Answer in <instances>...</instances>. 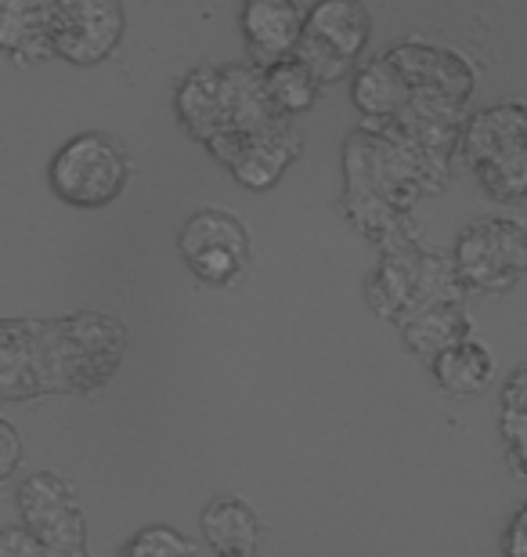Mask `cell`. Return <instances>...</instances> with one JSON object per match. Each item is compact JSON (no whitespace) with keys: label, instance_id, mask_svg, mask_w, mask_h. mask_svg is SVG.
<instances>
[{"label":"cell","instance_id":"6da1fadb","mask_svg":"<svg viewBox=\"0 0 527 557\" xmlns=\"http://www.w3.org/2000/svg\"><path fill=\"white\" fill-rule=\"evenodd\" d=\"M127 359V326L109 311L0 319V403L95 395Z\"/></svg>","mask_w":527,"mask_h":557},{"label":"cell","instance_id":"7a4b0ae2","mask_svg":"<svg viewBox=\"0 0 527 557\" xmlns=\"http://www.w3.org/2000/svg\"><path fill=\"white\" fill-rule=\"evenodd\" d=\"M459 156L477 174L480 188L495 203H524L527 199V102L485 106L469 113Z\"/></svg>","mask_w":527,"mask_h":557},{"label":"cell","instance_id":"3957f363","mask_svg":"<svg viewBox=\"0 0 527 557\" xmlns=\"http://www.w3.org/2000/svg\"><path fill=\"white\" fill-rule=\"evenodd\" d=\"M466 297L463 283L452 269V258L437 250H426L423 243L387 250L376 261V269L365 278V300L379 319L401 326L409 315H416L437 300Z\"/></svg>","mask_w":527,"mask_h":557},{"label":"cell","instance_id":"277c9868","mask_svg":"<svg viewBox=\"0 0 527 557\" xmlns=\"http://www.w3.org/2000/svg\"><path fill=\"white\" fill-rule=\"evenodd\" d=\"M130 171V152L116 138L102 131H84L51 156L48 185L62 203L76 210H102L123 196Z\"/></svg>","mask_w":527,"mask_h":557},{"label":"cell","instance_id":"5b68a950","mask_svg":"<svg viewBox=\"0 0 527 557\" xmlns=\"http://www.w3.org/2000/svg\"><path fill=\"white\" fill-rule=\"evenodd\" d=\"M452 269L466 294H510L527 275V225L510 214L469 221L455 236Z\"/></svg>","mask_w":527,"mask_h":557},{"label":"cell","instance_id":"8992f818","mask_svg":"<svg viewBox=\"0 0 527 557\" xmlns=\"http://www.w3.org/2000/svg\"><path fill=\"white\" fill-rule=\"evenodd\" d=\"M18 525L40 543L48 557H91L87 554V518L70 478L59 471H33L15 493Z\"/></svg>","mask_w":527,"mask_h":557},{"label":"cell","instance_id":"52a82bcc","mask_svg":"<svg viewBox=\"0 0 527 557\" xmlns=\"http://www.w3.org/2000/svg\"><path fill=\"white\" fill-rule=\"evenodd\" d=\"M177 250L199 283L213 289L231 286L246 272L253 253L250 228L221 207H203L177 232Z\"/></svg>","mask_w":527,"mask_h":557},{"label":"cell","instance_id":"ba28073f","mask_svg":"<svg viewBox=\"0 0 527 557\" xmlns=\"http://www.w3.org/2000/svg\"><path fill=\"white\" fill-rule=\"evenodd\" d=\"M127 11L120 0H51L48 40L54 59L70 65H98L120 48Z\"/></svg>","mask_w":527,"mask_h":557},{"label":"cell","instance_id":"9c48e42d","mask_svg":"<svg viewBox=\"0 0 527 557\" xmlns=\"http://www.w3.org/2000/svg\"><path fill=\"white\" fill-rule=\"evenodd\" d=\"M384 54L390 59V65L405 76L412 95L469 109V98H474V87H477V73H474V65L466 62L463 51L444 48V44H434L426 37H405V40L390 44Z\"/></svg>","mask_w":527,"mask_h":557},{"label":"cell","instance_id":"30bf717a","mask_svg":"<svg viewBox=\"0 0 527 557\" xmlns=\"http://www.w3.org/2000/svg\"><path fill=\"white\" fill-rule=\"evenodd\" d=\"M206 152L217 163H224L235 174V182L253 188V193H264V188L278 185L289 166L300 160L304 152V138H300L297 120H275L272 127L256 131L250 138H217L206 145Z\"/></svg>","mask_w":527,"mask_h":557},{"label":"cell","instance_id":"8fae6325","mask_svg":"<svg viewBox=\"0 0 527 557\" xmlns=\"http://www.w3.org/2000/svg\"><path fill=\"white\" fill-rule=\"evenodd\" d=\"M304 22L308 8H300L297 0H250L239 15L246 62L267 70V65L289 59L304 37Z\"/></svg>","mask_w":527,"mask_h":557},{"label":"cell","instance_id":"7c38bea8","mask_svg":"<svg viewBox=\"0 0 527 557\" xmlns=\"http://www.w3.org/2000/svg\"><path fill=\"white\" fill-rule=\"evenodd\" d=\"M275 113L272 98L264 91V70L253 62L221 65V135L217 138H250L256 131L272 127ZM213 138V141H217Z\"/></svg>","mask_w":527,"mask_h":557},{"label":"cell","instance_id":"4fadbf2b","mask_svg":"<svg viewBox=\"0 0 527 557\" xmlns=\"http://www.w3.org/2000/svg\"><path fill=\"white\" fill-rule=\"evenodd\" d=\"M304 37L322 44L340 62L357 65L373 37V15L362 0H318L315 8H308Z\"/></svg>","mask_w":527,"mask_h":557},{"label":"cell","instance_id":"5bb4252c","mask_svg":"<svg viewBox=\"0 0 527 557\" xmlns=\"http://www.w3.org/2000/svg\"><path fill=\"white\" fill-rule=\"evenodd\" d=\"M199 529H203V540L213 557H256L264 543L261 518L239 496H217L213 504H206Z\"/></svg>","mask_w":527,"mask_h":557},{"label":"cell","instance_id":"9a60e30c","mask_svg":"<svg viewBox=\"0 0 527 557\" xmlns=\"http://www.w3.org/2000/svg\"><path fill=\"white\" fill-rule=\"evenodd\" d=\"M351 102L362 113V124H390L405 113V106L412 102V87L405 84L384 51L373 54L357 65L354 87H351Z\"/></svg>","mask_w":527,"mask_h":557},{"label":"cell","instance_id":"2e32d148","mask_svg":"<svg viewBox=\"0 0 527 557\" xmlns=\"http://www.w3.org/2000/svg\"><path fill=\"white\" fill-rule=\"evenodd\" d=\"M51 0H0V51L15 65H40L54 59L48 40Z\"/></svg>","mask_w":527,"mask_h":557},{"label":"cell","instance_id":"e0dca14e","mask_svg":"<svg viewBox=\"0 0 527 557\" xmlns=\"http://www.w3.org/2000/svg\"><path fill=\"white\" fill-rule=\"evenodd\" d=\"M174 113L188 131V138L210 145L221 135V65H196L177 81Z\"/></svg>","mask_w":527,"mask_h":557},{"label":"cell","instance_id":"ac0fdd59","mask_svg":"<svg viewBox=\"0 0 527 557\" xmlns=\"http://www.w3.org/2000/svg\"><path fill=\"white\" fill-rule=\"evenodd\" d=\"M401 341H405L409 351L416 355H441L452 344L474 337L469 330V315H466V297L455 300H437V305H426L416 315H409L401 322Z\"/></svg>","mask_w":527,"mask_h":557},{"label":"cell","instance_id":"d6986e66","mask_svg":"<svg viewBox=\"0 0 527 557\" xmlns=\"http://www.w3.org/2000/svg\"><path fill=\"white\" fill-rule=\"evenodd\" d=\"M430 373L441 392L455 398H474L485 392L491 384V376H495V355L488 351L485 341L466 337L452 344V348H444L441 355H434Z\"/></svg>","mask_w":527,"mask_h":557},{"label":"cell","instance_id":"ffe728a7","mask_svg":"<svg viewBox=\"0 0 527 557\" xmlns=\"http://www.w3.org/2000/svg\"><path fill=\"white\" fill-rule=\"evenodd\" d=\"M264 91L272 98L278 116L297 120L300 113H308V109L318 102L322 84L311 76V70L297 59V54H289V59L264 70Z\"/></svg>","mask_w":527,"mask_h":557},{"label":"cell","instance_id":"44dd1931","mask_svg":"<svg viewBox=\"0 0 527 557\" xmlns=\"http://www.w3.org/2000/svg\"><path fill=\"white\" fill-rule=\"evenodd\" d=\"M120 557H196V547L174 525H145L127 540Z\"/></svg>","mask_w":527,"mask_h":557},{"label":"cell","instance_id":"7402d4cb","mask_svg":"<svg viewBox=\"0 0 527 557\" xmlns=\"http://www.w3.org/2000/svg\"><path fill=\"white\" fill-rule=\"evenodd\" d=\"M499 434H502V449H506L510 471L517 478H527V417L499 413Z\"/></svg>","mask_w":527,"mask_h":557},{"label":"cell","instance_id":"603a6c76","mask_svg":"<svg viewBox=\"0 0 527 557\" xmlns=\"http://www.w3.org/2000/svg\"><path fill=\"white\" fill-rule=\"evenodd\" d=\"M22 456H26V442H22L18 428L11 420L0 417V485L11 482L22 467Z\"/></svg>","mask_w":527,"mask_h":557},{"label":"cell","instance_id":"cb8c5ba5","mask_svg":"<svg viewBox=\"0 0 527 557\" xmlns=\"http://www.w3.org/2000/svg\"><path fill=\"white\" fill-rule=\"evenodd\" d=\"M499 406H502V413H506V417H527V362L517 366V370L506 376Z\"/></svg>","mask_w":527,"mask_h":557},{"label":"cell","instance_id":"d4e9b609","mask_svg":"<svg viewBox=\"0 0 527 557\" xmlns=\"http://www.w3.org/2000/svg\"><path fill=\"white\" fill-rule=\"evenodd\" d=\"M0 557H48V550L22 525H4L0 529Z\"/></svg>","mask_w":527,"mask_h":557},{"label":"cell","instance_id":"484cf974","mask_svg":"<svg viewBox=\"0 0 527 557\" xmlns=\"http://www.w3.org/2000/svg\"><path fill=\"white\" fill-rule=\"evenodd\" d=\"M502 557H527V504L510 518L502 532Z\"/></svg>","mask_w":527,"mask_h":557}]
</instances>
